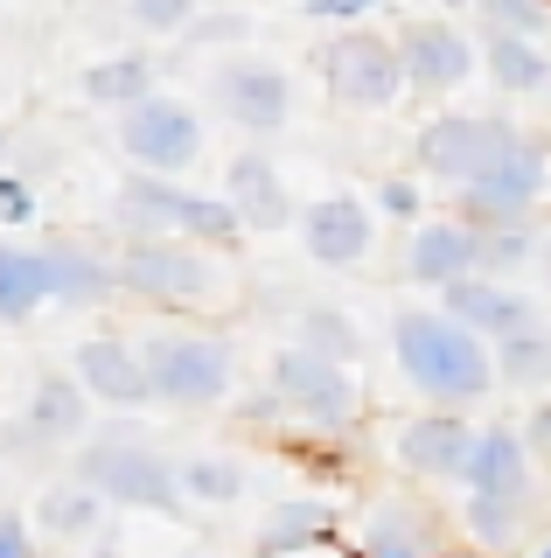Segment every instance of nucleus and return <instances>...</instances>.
Returning a JSON list of instances; mask_svg holds the SVG:
<instances>
[{"instance_id":"f257e3e1","label":"nucleus","mask_w":551,"mask_h":558,"mask_svg":"<svg viewBox=\"0 0 551 558\" xmlns=\"http://www.w3.org/2000/svg\"><path fill=\"white\" fill-rule=\"evenodd\" d=\"M391 356H399V377L419 391V405H440V412H475L495 398V342L475 336L468 322H454L440 301L433 307H399L391 314Z\"/></svg>"},{"instance_id":"f03ea898","label":"nucleus","mask_w":551,"mask_h":558,"mask_svg":"<svg viewBox=\"0 0 551 558\" xmlns=\"http://www.w3.org/2000/svg\"><path fill=\"white\" fill-rule=\"evenodd\" d=\"M77 475L112 502V510H154V517H188L182 461H168L154 447V433L133 412H112L106 426H91V440L77 447Z\"/></svg>"},{"instance_id":"7ed1b4c3","label":"nucleus","mask_w":551,"mask_h":558,"mask_svg":"<svg viewBox=\"0 0 551 558\" xmlns=\"http://www.w3.org/2000/svg\"><path fill=\"white\" fill-rule=\"evenodd\" d=\"M112 231L119 238H196L210 252H237L245 217H237L231 196H196L182 174L133 168L112 189Z\"/></svg>"},{"instance_id":"20e7f679","label":"nucleus","mask_w":551,"mask_h":558,"mask_svg":"<svg viewBox=\"0 0 551 558\" xmlns=\"http://www.w3.org/2000/svg\"><path fill=\"white\" fill-rule=\"evenodd\" d=\"M119 287H126V301H140L154 314H168V322H182V314H210L223 293H231V279H223V258L231 252H210V244L196 238H119Z\"/></svg>"},{"instance_id":"39448f33","label":"nucleus","mask_w":551,"mask_h":558,"mask_svg":"<svg viewBox=\"0 0 551 558\" xmlns=\"http://www.w3.org/2000/svg\"><path fill=\"white\" fill-rule=\"evenodd\" d=\"M147 349V371H154V398L168 412H210V405H231L237 398V342L217 336V328H154L140 336Z\"/></svg>"},{"instance_id":"423d86ee","label":"nucleus","mask_w":551,"mask_h":558,"mask_svg":"<svg viewBox=\"0 0 551 558\" xmlns=\"http://www.w3.org/2000/svg\"><path fill=\"white\" fill-rule=\"evenodd\" d=\"M266 384L286 405V418H301L307 433H356L364 426V384H356V371L321 356V349H307V342L272 349Z\"/></svg>"},{"instance_id":"0eeeda50","label":"nucleus","mask_w":551,"mask_h":558,"mask_svg":"<svg viewBox=\"0 0 551 558\" xmlns=\"http://www.w3.org/2000/svg\"><path fill=\"white\" fill-rule=\"evenodd\" d=\"M315 70H321V84H329V98L350 105V112H384V105H399L412 92L399 35H384L370 22H342L329 43L315 49Z\"/></svg>"},{"instance_id":"6e6552de","label":"nucleus","mask_w":551,"mask_h":558,"mask_svg":"<svg viewBox=\"0 0 551 558\" xmlns=\"http://www.w3.org/2000/svg\"><path fill=\"white\" fill-rule=\"evenodd\" d=\"M524 140L530 133L510 112H433L419 126V140H412V168L440 189H461L475 174H489L495 161H510Z\"/></svg>"},{"instance_id":"1a4fd4ad","label":"nucleus","mask_w":551,"mask_h":558,"mask_svg":"<svg viewBox=\"0 0 551 558\" xmlns=\"http://www.w3.org/2000/svg\"><path fill=\"white\" fill-rule=\"evenodd\" d=\"M544 203H551V147L538 133H530L510 161H495L489 174L446 189V209H461L468 223H524V217H538Z\"/></svg>"},{"instance_id":"9d476101","label":"nucleus","mask_w":551,"mask_h":558,"mask_svg":"<svg viewBox=\"0 0 551 558\" xmlns=\"http://www.w3.org/2000/svg\"><path fill=\"white\" fill-rule=\"evenodd\" d=\"M210 105L245 140H280L286 119H294V77H286L280 63L252 57V49H231V57L210 70Z\"/></svg>"},{"instance_id":"9b49d317","label":"nucleus","mask_w":551,"mask_h":558,"mask_svg":"<svg viewBox=\"0 0 551 558\" xmlns=\"http://www.w3.org/2000/svg\"><path fill=\"white\" fill-rule=\"evenodd\" d=\"M203 112L175 92H147L140 105L119 112V147H126L133 168H154V174H188L203 161Z\"/></svg>"},{"instance_id":"f8f14e48","label":"nucleus","mask_w":551,"mask_h":558,"mask_svg":"<svg viewBox=\"0 0 551 558\" xmlns=\"http://www.w3.org/2000/svg\"><path fill=\"white\" fill-rule=\"evenodd\" d=\"M475 447H481V426L468 412H440V405H426L419 418H405V426L391 433V461H399L412 482H433V488H468Z\"/></svg>"},{"instance_id":"ddd939ff","label":"nucleus","mask_w":551,"mask_h":558,"mask_svg":"<svg viewBox=\"0 0 551 558\" xmlns=\"http://www.w3.org/2000/svg\"><path fill=\"white\" fill-rule=\"evenodd\" d=\"M399 49H405V77L419 98H446L481 70V43L461 22H446V8L399 22Z\"/></svg>"},{"instance_id":"4468645a","label":"nucleus","mask_w":551,"mask_h":558,"mask_svg":"<svg viewBox=\"0 0 551 558\" xmlns=\"http://www.w3.org/2000/svg\"><path fill=\"white\" fill-rule=\"evenodd\" d=\"M71 371L84 377V391H91L106 412H147V405H161V398H154L147 349H140V336H126V328H98V336H84L71 349Z\"/></svg>"},{"instance_id":"2eb2a0df","label":"nucleus","mask_w":551,"mask_h":558,"mask_svg":"<svg viewBox=\"0 0 551 558\" xmlns=\"http://www.w3.org/2000/svg\"><path fill=\"white\" fill-rule=\"evenodd\" d=\"M294 231H301V252L321 272H350L377 252V203H364L356 189H335V196H315L301 209Z\"/></svg>"},{"instance_id":"dca6fc26","label":"nucleus","mask_w":551,"mask_h":558,"mask_svg":"<svg viewBox=\"0 0 551 558\" xmlns=\"http://www.w3.org/2000/svg\"><path fill=\"white\" fill-rule=\"evenodd\" d=\"M551 482H516V488H468L461 496V531L481 558H510L530 545V531L544 523Z\"/></svg>"},{"instance_id":"f3484780","label":"nucleus","mask_w":551,"mask_h":558,"mask_svg":"<svg viewBox=\"0 0 551 558\" xmlns=\"http://www.w3.org/2000/svg\"><path fill=\"white\" fill-rule=\"evenodd\" d=\"M475 272H481V223H468L461 209L412 223V244H405V279L412 287L446 293L454 279H475Z\"/></svg>"},{"instance_id":"a211bd4d","label":"nucleus","mask_w":551,"mask_h":558,"mask_svg":"<svg viewBox=\"0 0 551 558\" xmlns=\"http://www.w3.org/2000/svg\"><path fill=\"white\" fill-rule=\"evenodd\" d=\"M342 558H440L433 510L419 496H377L356 531L342 537Z\"/></svg>"},{"instance_id":"6ab92c4d","label":"nucleus","mask_w":551,"mask_h":558,"mask_svg":"<svg viewBox=\"0 0 551 558\" xmlns=\"http://www.w3.org/2000/svg\"><path fill=\"white\" fill-rule=\"evenodd\" d=\"M440 307L454 314V322H468L475 336H489V342H503V336H516V328L544 322V293H524L516 279H489V272L454 279V287L440 293Z\"/></svg>"},{"instance_id":"aec40b11","label":"nucleus","mask_w":551,"mask_h":558,"mask_svg":"<svg viewBox=\"0 0 551 558\" xmlns=\"http://www.w3.org/2000/svg\"><path fill=\"white\" fill-rule=\"evenodd\" d=\"M223 196L237 203V217H245V231H286V223H301L294 196H286V174L272 161L266 147H245L223 161Z\"/></svg>"},{"instance_id":"412c9836","label":"nucleus","mask_w":551,"mask_h":558,"mask_svg":"<svg viewBox=\"0 0 551 558\" xmlns=\"http://www.w3.org/2000/svg\"><path fill=\"white\" fill-rule=\"evenodd\" d=\"M342 517H335V502H321V496H280L266 510V523H258V537H252V558H301V551H329L342 545Z\"/></svg>"},{"instance_id":"4be33fe9","label":"nucleus","mask_w":551,"mask_h":558,"mask_svg":"<svg viewBox=\"0 0 551 558\" xmlns=\"http://www.w3.org/2000/svg\"><path fill=\"white\" fill-rule=\"evenodd\" d=\"M42 272H49V301L57 307H106L112 293H126L119 287V258L91 252V244H77V238H49Z\"/></svg>"},{"instance_id":"5701e85b","label":"nucleus","mask_w":551,"mask_h":558,"mask_svg":"<svg viewBox=\"0 0 551 558\" xmlns=\"http://www.w3.org/2000/svg\"><path fill=\"white\" fill-rule=\"evenodd\" d=\"M91 405H98V398L84 391L77 371H42L36 384H28L22 418L42 433L49 447H84V440H91Z\"/></svg>"},{"instance_id":"b1692460","label":"nucleus","mask_w":551,"mask_h":558,"mask_svg":"<svg viewBox=\"0 0 551 558\" xmlns=\"http://www.w3.org/2000/svg\"><path fill=\"white\" fill-rule=\"evenodd\" d=\"M481 70L495 77V92H503V98H538V92H551V49L530 43V35L481 28Z\"/></svg>"},{"instance_id":"393cba45","label":"nucleus","mask_w":551,"mask_h":558,"mask_svg":"<svg viewBox=\"0 0 551 558\" xmlns=\"http://www.w3.org/2000/svg\"><path fill=\"white\" fill-rule=\"evenodd\" d=\"M28 517H36V531L49 537V545H77V537H91L98 523H106V496H98L84 475L42 482V496L28 502Z\"/></svg>"},{"instance_id":"a878e982","label":"nucleus","mask_w":551,"mask_h":558,"mask_svg":"<svg viewBox=\"0 0 551 558\" xmlns=\"http://www.w3.org/2000/svg\"><path fill=\"white\" fill-rule=\"evenodd\" d=\"M77 92L91 98V105H112V112H126V105H140L147 92H161V63H154L147 49H119V57L84 63Z\"/></svg>"},{"instance_id":"bb28decb","label":"nucleus","mask_w":551,"mask_h":558,"mask_svg":"<svg viewBox=\"0 0 551 558\" xmlns=\"http://www.w3.org/2000/svg\"><path fill=\"white\" fill-rule=\"evenodd\" d=\"M516 482H544V468H538V453H530L524 426H481L468 488H516Z\"/></svg>"},{"instance_id":"cd10ccee","label":"nucleus","mask_w":551,"mask_h":558,"mask_svg":"<svg viewBox=\"0 0 551 558\" xmlns=\"http://www.w3.org/2000/svg\"><path fill=\"white\" fill-rule=\"evenodd\" d=\"M36 307H49V272H42V244H8L0 252V322L28 328Z\"/></svg>"},{"instance_id":"c85d7f7f","label":"nucleus","mask_w":551,"mask_h":558,"mask_svg":"<svg viewBox=\"0 0 551 558\" xmlns=\"http://www.w3.org/2000/svg\"><path fill=\"white\" fill-rule=\"evenodd\" d=\"M294 342L321 349V356H335V363H350V371L370 356V336L356 328V314L335 307V301H307V307L294 314Z\"/></svg>"},{"instance_id":"c756f323","label":"nucleus","mask_w":551,"mask_h":558,"mask_svg":"<svg viewBox=\"0 0 551 558\" xmlns=\"http://www.w3.org/2000/svg\"><path fill=\"white\" fill-rule=\"evenodd\" d=\"M245 461L237 453H217V447H203V453H182V488H188V502L196 510H231V502H245Z\"/></svg>"},{"instance_id":"7c9ffc66","label":"nucleus","mask_w":551,"mask_h":558,"mask_svg":"<svg viewBox=\"0 0 551 558\" xmlns=\"http://www.w3.org/2000/svg\"><path fill=\"white\" fill-rule=\"evenodd\" d=\"M495 371H503V391H551V314L495 342Z\"/></svg>"},{"instance_id":"2f4dec72","label":"nucleus","mask_w":551,"mask_h":558,"mask_svg":"<svg viewBox=\"0 0 551 558\" xmlns=\"http://www.w3.org/2000/svg\"><path fill=\"white\" fill-rule=\"evenodd\" d=\"M538 252H544L538 217H524V223H481V272H489V279L538 272Z\"/></svg>"},{"instance_id":"473e14b6","label":"nucleus","mask_w":551,"mask_h":558,"mask_svg":"<svg viewBox=\"0 0 551 558\" xmlns=\"http://www.w3.org/2000/svg\"><path fill=\"white\" fill-rule=\"evenodd\" d=\"M481 28L503 35H530V43H551V0H475Z\"/></svg>"},{"instance_id":"72a5a7b5","label":"nucleus","mask_w":551,"mask_h":558,"mask_svg":"<svg viewBox=\"0 0 551 558\" xmlns=\"http://www.w3.org/2000/svg\"><path fill=\"white\" fill-rule=\"evenodd\" d=\"M370 203H377V217H384V223H405V231H412V223H426V182H419V174H384V182H377L370 189Z\"/></svg>"},{"instance_id":"f704fd0d","label":"nucleus","mask_w":551,"mask_h":558,"mask_svg":"<svg viewBox=\"0 0 551 558\" xmlns=\"http://www.w3.org/2000/svg\"><path fill=\"white\" fill-rule=\"evenodd\" d=\"M126 14H133V28H147V35H182L203 14V0H126Z\"/></svg>"},{"instance_id":"c9c22d12","label":"nucleus","mask_w":551,"mask_h":558,"mask_svg":"<svg viewBox=\"0 0 551 558\" xmlns=\"http://www.w3.org/2000/svg\"><path fill=\"white\" fill-rule=\"evenodd\" d=\"M182 43H203V49H245L252 43V14H196V22L182 28Z\"/></svg>"},{"instance_id":"e433bc0d","label":"nucleus","mask_w":551,"mask_h":558,"mask_svg":"<svg viewBox=\"0 0 551 558\" xmlns=\"http://www.w3.org/2000/svg\"><path fill=\"white\" fill-rule=\"evenodd\" d=\"M0 223H8V231H28V223H36V189H28L22 168L0 174Z\"/></svg>"},{"instance_id":"4c0bfd02","label":"nucleus","mask_w":551,"mask_h":558,"mask_svg":"<svg viewBox=\"0 0 551 558\" xmlns=\"http://www.w3.org/2000/svg\"><path fill=\"white\" fill-rule=\"evenodd\" d=\"M0 558H42V545H36V517H28L22 502H8V510H0Z\"/></svg>"},{"instance_id":"58836bf2","label":"nucleus","mask_w":551,"mask_h":558,"mask_svg":"<svg viewBox=\"0 0 551 558\" xmlns=\"http://www.w3.org/2000/svg\"><path fill=\"white\" fill-rule=\"evenodd\" d=\"M524 440H530V453H538V468L551 482V398H538V412L524 418Z\"/></svg>"},{"instance_id":"ea45409f","label":"nucleus","mask_w":551,"mask_h":558,"mask_svg":"<svg viewBox=\"0 0 551 558\" xmlns=\"http://www.w3.org/2000/svg\"><path fill=\"white\" fill-rule=\"evenodd\" d=\"M377 0H301L307 22H356V14H370Z\"/></svg>"},{"instance_id":"a19ab883","label":"nucleus","mask_w":551,"mask_h":558,"mask_svg":"<svg viewBox=\"0 0 551 558\" xmlns=\"http://www.w3.org/2000/svg\"><path fill=\"white\" fill-rule=\"evenodd\" d=\"M538 287H544V301H551V231H544V252H538Z\"/></svg>"},{"instance_id":"79ce46f5","label":"nucleus","mask_w":551,"mask_h":558,"mask_svg":"<svg viewBox=\"0 0 551 558\" xmlns=\"http://www.w3.org/2000/svg\"><path fill=\"white\" fill-rule=\"evenodd\" d=\"M530 558H551V531H544V537H538V545H530Z\"/></svg>"},{"instance_id":"37998d69","label":"nucleus","mask_w":551,"mask_h":558,"mask_svg":"<svg viewBox=\"0 0 551 558\" xmlns=\"http://www.w3.org/2000/svg\"><path fill=\"white\" fill-rule=\"evenodd\" d=\"M440 8H446V14H461V8H475V0H440Z\"/></svg>"}]
</instances>
